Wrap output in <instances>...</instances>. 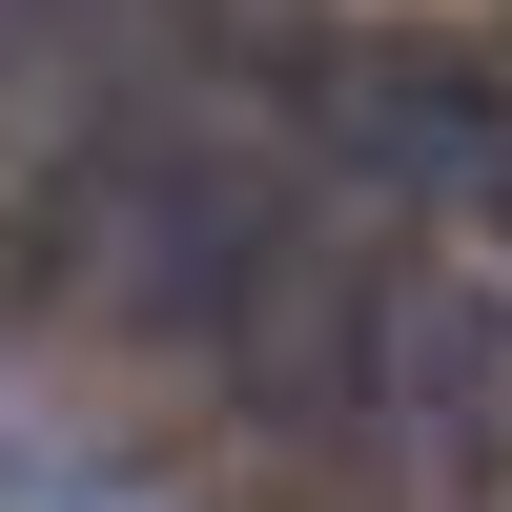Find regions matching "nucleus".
<instances>
[{
  "label": "nucleus",
  "mask_w": 512,
  "mask_h": 512,
  "mask_svg": "<svg viewBox=\"0 0 512 512\" xmlns=\"http://www.w3.org/2000/svg\"><path fill=\"white\" fill-rule=\"evenodd\" d=\"M82 512H123V492H82Z\"/></svg>",
  "instance_id": "nucleus-2"
},
{
  "label": "nucleus",
  "mask_w": 512,
  "mask_h": 512,
  "mask_svg": "<svg viewBox=\"0 0 512 512\" xmlns=\"http://www.w3.org/2000/svg\"><path fill=\"white\" fill-rule=\"evenodd\" d=\"M451 185H472V205H492V246H512V123H492L472 164H451Z\"/></svg>",
  "instance_id": "nucleus-1"
}]
</instances>
